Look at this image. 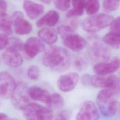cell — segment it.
I'll return each mask as SVG.
<instances>
[{
    "label": "cell",
    "mask_w": 120,
    "mask_h": 120,
    "mask_svg": "<svg viewBox=\"0 0 120 120\" xmlns=\"http://www.w3.org/2000/svg\"><path fill=\"white\" fill-rule=\"evenodd\" d=\"M43 64L57 72L67 70L71 63V57L66 49L56 46L48 48L42 57Z\"/></svg>",
    "instance_id": "cell-1"
},
{
    "label": "cell",
    "mask_w": 120,
    "mask_h": 120,
    "mask_svg": "<svg viewBox=\"0 0 120 120\" xmlns=\"http://www.w3.org/2000/svg\"><path fill=\"white\" fill-rule=\"evenodd\" d=\"M112 90L105 89L101 90L97 97V103L100 112L105 117L113 116L116 112L117 103Z\"/></svg>",
    "instance_id": "cell-2"
},
{
    "label": "cell",
    "mask_w": 120,
    "mask_h": 120,
    "mask_svg": "<svg viewBox=\"0 0 120 120\" xmlns=\"http://www.w3.org/2000/svg\"><path fill=\"white\" fill-rule=\"evenodd\" d=\"M113 19L112 15L108 14H94L84 19L82 22V27L86 32H96L110 25Z\"/></svg>",
    "instance_id": "cell-3"
},
{
    "label": "cell",
    "mask_w": 120,
    "mask_h": 120,
    "mask_svg": "<svg viewBox=\"0 0 120 120\" xmlns=\"http://www.w3.org/2000/svg\"><path fill=\"white\" fill-rule=\"evenodd\" d=\"M24 111V116L30 120H50L53 119L52 110L35 103H30Z\"/></svg>",
    "instance_id": "cell-4"
},
{
    "label": "cell",
    "mask_w": 120,
    "mask_h": 120,
    "mask_svg": "<svg viewBox=\"0 0 120 120\" xmlns=\"http://www.w3.org/2000/svg\"><path fill=\"white\" fill-rule=\"evenodd\" d=\"M28 88L23 82H19L11 98L13 105L17 109L24 110L30 103V97L28 93Z\"/></svg>",
    "instance_id": "cell-5"
},
{
    "label": "cell",
    "mask_w": 120,
    "mask_h": 120,
    "mask_svg": "<svg viewBox=\"0 0 120 120\" xmlns=\"http://www.w3.org/2000/svg\"><path fill=\"white\" fill-rule=\"evenodd\" d=\"M90 83L95 87L113 90L120 88V80L114 75H94L91 77Z\"/></svg>",
    "instance_id": "cell-6"
},
{
    "label": "cell",
    "mask_w": 120,
    "mask_h": 120,
    "mask_svg": "<svg viewBox=\"0 0 120 120\" xmlns=\"http://www.w3.org/2000/svg\"><path fill=\"white\" fill-rule=\"evenodd\" d=\"M16 83L14 77L7 72L0 73V97L4 99L11 98Z\"/></svg>",
    "instance_id": "cell-7"
},
{
    "label": "cell",
    "mask_w": 120,
    "mask_h": 120,
    "mask_svg": "<svg viewBox=\"0 0 120 120\" xmlns=\"http://www.w3.org/2000/svg\"><path fill=\"white\" fill-rule=\"evenodd\" d=\"M12 24L15 32L20 35L30 33L32 30V25L23 18V14L20 11H16L11 17Z\"/></svg>",
    "instance_id": "cell-8"
},
{
    "label": "cell",
    "mask_w": 120,
    "mask_h": 120,
    "mask_svg": "<svg viewBox=\"0 0 120 120\" xmlns=\"http://www.w3.org/2000/svg\"><path fill=\"white\" fill-rule=\"evenodd\" d=\"M99 114L97 107L92 101L87 100L82 105L76 116V119L80 120H98Z\"/></svg>",
    "instance_id": "cell-9"
},
{
    "label": "cell",
    "mask_w": 120,
    "mask_h": 120,
    "mask_svg": "<svg viewBox=\"0 0 120 120\" xmlns=\"http://www.w3.org/2000/svg\"><path fill=\"white\" fill-rule=\"evenodd\" d=\"M79 75L75 72L69 73L61 75L57 81L58 89L63 92H68L73 90L76 86Z\"/></svg>",
    "instance_id": "cell-10"
},
{
    "label": "cell",
    "mask_w": 120,
    "mask_h": 120,
    "mask_svg": "<svg viewBox=\"0 0 120 120\" xmlns=\"http://www.w3.org/2000/svg\"><path fill=\"white\" fill-rule=\"evenodd\" d=\"M120 68V60L118 57L113 58L109 62L100 61L93 67V69L96 75H108L112 74Z\"/></svg>",
    "instance_id": "cell-11"
},
{
    "label": "cell",
    "mask_w": 120,
    "mask_h": 120,
    "mask_svg": "<svg viewBox=\"0 0 120 120\" xmlns=\"http://www.w3.org/2000/svg\"><path fill=\"white\" fill-rule=\"evenodd\" d=\"M23 50L29 58H33L45 51V46L41 39L36 37H31L24 44Z\"/></svg>",
    "instance_id": "cell-12"
},
{
    "label": "cell",
    "mask_w": 120,
    "mask_h": 120,
    "mask_svg": "<svg viewBox=\"0 0 120 120\" xmlns=\"http://www.w3.org/2000/svg\"><path fill=\"white\" fill-rule=\"evenodd\" d=\"M19 51L9 46L2 54V59L5 63L12 68H18L23 62V58Z\"/></svg>",
    "instance_id": "cell-13"
},
{
    "label": "cell",
    "mask_w": 120,
    "mask_h": 120,
    "mask_svg": "<svg viewBox=\"0 0 120 120\" xmlns=\"http://www.w3.org/2000/svg\"><path fill=\"white\" fill-rule=\"evenodd\" d=\"M63 45L68 48L74 52H79L86 46V40L82 36L72 34L63 39Z\"/></svg>",
    "instance_id": "cell-14"
},
{
    "label": "cell",
    "mask_w": 120,
    "mask_h": 120,
    "mask_svg": "<svg viewBox=\"0 0 120 120\" xmlns=\"http://www.w3.org/2000/svg\"><path fill=\"white\" fill-rule=\"evenodd\" d=\"M23 7L27 16L32 20L39 17L43 13L44 10L43 5L29 0L24 1Z\"/></svg>",
    "instance_id": "cell-15"
},
{
    "label": "cell",
    "mask_w": 120,
    "mask_h": 120,
    "mask_svg": "<svg viewBox=\"0 0 120 120\" xmlns=\"http://www.w3.org/2000/svg\"><path fill=\"white\" fill-rule=\"evenodd\" d=\"M109 52L106 47L99 42L93 43L89 48V53L95 60H105L108 59Z\"/></svg>",
    "instance_id": "cell-16"
},
{
    "label": "cell",
    "mask_w": 120,
    "mask_h": 120,
    "mask_svg": "<svg viewBox=\"0 0 120 120\" xmlns=\"http://www.w3.org/2000/svg\"><path fill=\"white\" fill-rule=\"evenodd\" d=\"M28 93L30 98L33 100L40 101L46 104L49 102L51 96L47 90L37 86H32L29 88Z\"/></svg>",
    "instance_id": "cell-17"
},
{
    "label": "cell",
    "mask_w": 120,
    "mask_h": 120,
    "mask_svg": "<svg viewBox=\"0 0 120 120\" xmlns=\"http://www.w3.org/2000/svg\"><path fill=\"white\" fill-rule=\"evenodd\" d=\"M59 17V15L57 11L51 10L38 19L36 22V25L38 27L45 26L52 27L57 24Z\"/></svg>",
    "instance_id": "cell-18"
},
{
    "label": "cell",
    "mask_w": 120,
    "mask_h": 120,
    "mask_svg": "<svg viewBox=\"0 0 120 120\" xmlns=\"http://www.w3.org/2000/svg\"><path fill=\"white\" fill-rule=\"evenodd\" d=\"M38 36L40 39L47 44H52L58 38V32L51 28H44L38 32Z\"/></svg>",
    "instance_id": "cell-19"
},
{
    "label": "cell",
    "mask_w": 120,
    "mask_h": 120,
    "mask_svg": "<svg viewBox=\"0 0 120 120\" xmlns=\"http://www.w3.org/2000/svg\"><path fill=\"white\" fill-rule=\"evenodd\" d=\"M86 4L85 0H72L73 8L67 12L66 16L68 18H71L82 15L83 14Z\"/></svg>",
    "instance_id": "cell-20"
},
{
    "label": "cell",
    "mask_w": 120,
    "mask_h": 120,
    "mask_svg": "<svg viewBox=\"0 0 120 120\" xmlns=\"http://www.w3.org/2000/svg\"><path fill=\"white\" fill-rule=\"evenodd\" d=\"M103 40L112 47L118 49L120 45V32L111 31L103 37Z\"/></svg>",
    "instance_id": "cell-21"
},
{
    "label": "cell",
    "mask_w": 120,
    "mask_h": 120,
    "mask_svg": "<svg viewBox=\"0 0 120 120\" xmlns=\"http://www.w3.org/2000/svg\"><path fill=\"white\" fill-rule=\"evenodd\" d=\"M12 22L10 18L6 13L0 15V30L8 35L12 33Z\"/></svg>",
    "instance_id": "cell-22"
},
{
    "label": "cell",
    "mask_w": 120,
    "mask_h": 120,
    "mask_svg": "<svg viewBox=\"0 0 120 120\" xmlns=\"http://www.w3.org/2000/svg\"><path fill=\"white\" fill-rule=\"evenodd\" d=\"M46 105L52 110L60 109L64 105V100L60 94L54 93L51 95L49 102Z\"/></svg>",
    "instance_id": "cell-23"
},
{
    "label": "cell",
    "mask_w": 120,
    "mask_h": 120,
    "mask_svg": "<svg viewBox=\"0 0 120 120\" xmlns=\"http://www.w3.org/2000/svg\"><path fill=\"white\" fill-rule=\"evenodd\" d=\"M100 4L99 0H87L85 9L87 14L93 15L96 14L99 10Z\"/></svg>",
    "instance_id": "cell-24"
},
{
    "label": "cell",
    "mask_w": 120,
    "mask_h": 120,
    "mask_svg": "<svg viewBox=\"0 0 120 120\" xmlns=\"http://www.w3.org/2000/svg\"><path fill=\"white\" fill-rule=\"evenodd\" d=\"M119 5V2L116 0H104L103 3V10L109 13L116 10Z\"/></svg>",
    "instance_id": "cell-25"
},
{
    "label": "cell",
    "mask_w": 120,
    "mask_h": 120,
    "mask_svg": "<svg viewBox=\"0 0 120 120\" xmlns=\"http://www.w3.org/2000/svg\"><path fill=\"white\" fill-rule=\"evenodd\" d=\"M74 31V30L70 25H61L58 28V33L63 39L73 34Z\"/></svg>",
    "instance_id": "cell-26"
},
{
    "label": "cell",
    "mask_w": 120,
    "mask_h": 120,
    "mask_svg": "<svg viewBox=\"0 0 120 120\" xmlns=\"http://www.w3.org/2000/svg\"><path fill=\"white\" fill-rule=\"evenodd\" d=\"M40 74L39 68L35 65L30 66L27 71V75L31 80H36L38 79Z\"/></svg>",
    "instance_id": "cell-27"
},
{
    "label": "cell",
    "mask_w": 120,
    "mask_h": 120,
    "mask_svg": "<svg viewBox=\"0 0 120 120\" xmlns=\"http://www.w3.org/2000/svg\"><path fill=\"white\" fill-rule=\"evenodd\" d=\"M86 60L83 57L77 56L74 60L73 65L75 68L78 70H82L87 66Z\"/></svg>",
    "instance_id": "cell-28"
},
{
    "label": "cell",
    "mask_w": 120,
    "mask_h": 120,
    "mask_svg": "<svg viewBox=\"0 0 120 120\" xmlns=\"http://www.w3.org/2000/svg\"><path fill=\"white\" fill-rule=\"evenodd\" d=\"M55 7L60 11H65L70 5L71 0H53Z\"/></svg>",
    "instance_id": "cell-29"
},
{
    "label": "cell",
    "mask_w": 120,
    "mask_h": 120,
    "mask_svg": "<svg viewBox=\"0 0 120 120\" xmlns=\"http://www.w3.org/2000/svg\"><path fill=\"white\" fill-rule=\"evenodd\" d=\"M9 43H10V46H12L18 51L23 49V45L22 41L17 38H12L9 39Z\"/></svg>",
    "instance_id": "cell-30"
},
{
    "label": "cell",
    "mask_w": 120,
    "mask_h": 120,
    "mask_svg": "<svg viewBox=\"0 0 120 120\" xmlns=\"http://www.w3.org/2000/svg\"><path fill=\"white\" fill-rule=\"evenodd\" d=\"M9 39L5 33H0V51L4 49L9 44Z\"/></svg>",
    "instance_id": "cell-31"
},
{
    "label": "cell",
    "mask_w": 120,
    "mask_h": 120,
    "mask_svg": "<svg viewBox=\"0 0 120 120\" xmlns=\"http://www.w3.org/2000/svg\"><path fill=\"white\" fill-rule=\"evenodd\" d=\"M110 30L111 31L120 32V16L112 21L110 24Z\"/></svg>",
    "instance_id": "cell-32"
},
{
    "label": "cell",
    "mask_w": 120,
    "mask_h": 120,
    "mask_svg": "<svg viewBox=\"0 0 120 120\" xmlns=\"http://www.w3.org/2000/svg\"><path fill=\"white\" fill-rule=\"evenodd\" d=\"M71 116V112L68 110H63L58 113L55 119L56 120H68Z\"/></svg>",
    "instance_id": "cell-33"
},
{
    "label": "cell",
    "mask_w": 120,
    "mask_h": 120,
    "mask_svg": "<svg viewBox=\"0 0 120 120\" xmlns=\"http://www.w3.org/2000/svg\"><path fill=\"white\" fill-rule=\"evenodd\" d=\"M91 77L90 75L88 74H85L81 77V82L84 85H88L90 83Z\"/></svg>",
    "instance_id": "cell-34"
},
{
    "label": "cell",
    "mask_w": 120,
    "mask_h": 120,
    "mask_svg": "<svg viewBox=\"0 0 120 120\" xmlns=\"http://www.w3.org/2000/svg\"><path fill=\"white\" fill-rule=\"evenodd\" d=\"M7 9V4L4 1L0 2V15L6 13Z\"/></svg>",
    "instance_id": "cell-35"
},
{
    "label": "cell",
    "mask_w": 120,
    "mask_h": 120,
    "mask_svg": "<svg viewBox=\"0 0 120 120\" xmlns=\"http://www.w3.org/2000/svg\"><path fill=\"white\" fill-rule=\"evenodd\" d=\"M70 26L73 28V29L75 30L78 26V22L77 20H73L70 22Z\"/></svg>",
    "instance_id": "cell-36"
},
{
    "label": "cell",
    "mask_w": 120,
    "mask_h": 120,
    "mask_svg": "<svg viewBox=\"0 0 120 120\" xmlns=\"http://www.w3.org/2000/svg\"><path fill=\"white\" fill-rule=\"evenodd\" d=\"M10 118L6 114L0 112V120H8Z\"/></svg>",
    "instance_id": "cell-37"
},
{
    "label": "cell",
    "mask_w": 120,
    "mask_h": 120,
    "mask_svg": "<svg viewBox=\"0 0 120 120\" xmlns=\"http://www.w3.org/2000/svg\"><path fill=\"white\" fill-rule=\"evenodd\" d=\"M41 1L45 3H49L51 2L52 0H40Z\"/></svg>",
    "instance_id": "cell-38"
},
{
    "label": "cell",
    "mask_w": 120,
    "mask_h": 120,
    "mask_svg": "<svg viewBox=\"0 0 120 120\" xmlns=\"http://www.w3.org/2000/svg\"><path fill=\"white\" fill-rule=\"evenodd\" d=\"M118 0V1H120V0Z\"/></svg>",
    "instance_id": "cell-39"
},
{
    "label": "cell",
    "mask_w": 120,
    "mask_h": 120,
    "mask_svg": "<svg viewBox=\"0 0 120 120\" xmlns=\"http://www.w3.org/2000/svg\"></svg>",
    "instance_id": "cell-40"
},
{
    "label": "cell",
    "mask_w": 120,
    "mask_h": 120,
    "mask_svg": "<svg viewBox=\"0 0 120 120\" xmlns=\"http://www.w3.org/2000/svg\"></svg>",
    "instance_id": "cell-41"
}]
</instances>
